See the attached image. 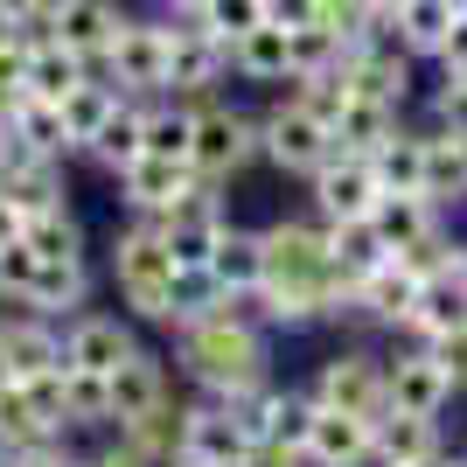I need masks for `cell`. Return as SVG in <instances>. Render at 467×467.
<instances>
[{
    "label": "cell",
    "mask_w": 467,
    "mask_h": 467,
    "mask_svg": "<svg viewBox=\"0 0 467 467\" xmlns=\"http://www.w3.org/2000/svg\"><path fill=\"white\" fill-rule=\"evenodd\" d=\"M265 363H273V349H265V328H258V314L244 300H216L210 314L182 321V370L210 398H237V390L273 384Z\"/></svg>",
    "instance_id": "obj_1"
},
{
    "label": "cell",
    "mask_w": 467,
    "mask_h": 467,
    "mask_svg": "<svg viewBox=\"0 0 467 467\" xmlns=\"http://www.w3.org/2000/svg\"><path fill=\"white\" fill-rule=\"evenodd\" d=\"M112 273H119V293H126V307L140 321H175L182 328V265H175L154 216H133L112 237Z\"/></svg>",
    "instance_id": "obj_2"
},
{
    "label": "cell",
    "mask_w": 467,
    "mask_h": 467,
    "mask_svg": "<svg viewBox=\"0 0 467 467\" xmlns=\"http://www.w3.org/2000/svg\"><path fill=\"white\" fill-rule=\"evenodd\" d=\"M265 279H279V286H349L328 258V223L321 216L265 223Z\"/></svg>",
    "instance_id": "obj_3"
},
{
    "label": "cell",
    "mask_w": 467,
    "mask_h": 467,
    "mask_svg": "<svg viewBox=\"0 0 467 467\" xmlns=\"http://www.w3.org/2000/svg\"><path fill=\"white\" fill-rule=\"evenodd\" d=\"M258 154L273 161L279 175H300V182H307L314 168L335 154V133H328V119L314 112V105H300V98H279L273 112L258 119Z\"/></svg>",
    "instance_id": "obj_4"
},
{
    "label": "cell",
    "mask_w": 467,
    "mask_h": 467,
    "mask_svg": "<svg viewBox=\"0 0 467 467\" xmlns=\"http://www.w3.org/2000/svg\"><path fill=\"white\" fill-rule=\"evenodd\" d=\"M195 175L202 182H231L237 168H252L258 161V119L237 112V105H223V98H202L195 105Z\"/></svg>",
    "instance_id": "obj_5"
},
{
    "label": "cell",
    "mask_w": 467,
    "mask_h": 467,
    "mask_svg": "<svg viewBox=\"0 0 467 467\" xmlns=\"http://www.w3.org/2000/svg\"><path fill=\"white\" fill-rule=\"evenodd\" d=\"M314 398L335 411H363V419H384L390 411V356L377 349H335L321 356V370H314Z\"/></svg>",
    "instance_id": "obj_6"
},
{
    "label": "cell",
    "mask_w": 467,
    "mask_h": 467,
    "mask_svg": "<svg viewBox=\"0 0 467 467\" xmlns=\"http://www.w3.org/2000/svg\"><path fill=\"white\" fill-rule=\"evenodd\" d=\"M307 202L321 223H356L384 202V182H377V161L370 154H328L321 168L307 175Z\"/></svg>",
    "instance_id": "obj_7"
},
{
    "label": "cell",
    "mask_w": 467,
    "mask_h": 467,
    "mask_svg": "<svg viewBox=\"0 0 467 467\" xmlns=\"http://www.w3.org/2000/svg\"><path fill=\"white\" fill-rule=\"evenodd\" d=\"M105 78L126 98H168V28L161 21H126L105 49Z\"/></svg>",
    "instance_id": "obj_8"
},
{
    "label": "cell",
    "mask_w": 467,
    "mask_h": 467,
    "mask_svg": "<svg viewBox=\"0 0 467 467\" xmlns=\"http://www.w3.org/2000/svg\"><path fill=\"white\" fill-rule=\"evenodd\" d=\"M154 223H161V237H168V252H175L182 273H202V265H210V252H216V237H223V202H216V182H195L175 210H161Z\"/></svg>",
    "instance_id": "obj_9"
},
{
    "label": "cell",
    "mask_w": 467,
    "mask_h": 467,
    "mask_svg": "<svg viewBox=\"0 0 467 467\" xmlns=\"http://www.w3.org/2000/svg\"><path fill=\"white\" fill-rule=\"evenodd\" d=\"M453 398H461V384H453V370L440 363V349H432V342H419V349H405V356H390V411L440 419Z\"/></svg>",
    "instance_id": "obj_10"
},
{
    "label": "cell",
    "mask_w": 467,
    "mask_h": 467,
    "mask_svg": "<svg viewBox=\"0 0 467 467\" xmlns=\"http://www.w3.org/2000/svg\"><path fill=\"white\" fill-rule=\"evenodd\" d=\"M231 70V42H216L202 21L168 28V98H210Z\"/></svg>",
    "instance_id": "obj_11"
},
{
    "label": "cell",
    "mask_w": 467,
    "mask_h": 467,
    "mask_svg": "<svg viewBox=\"0 0 467 467\" xmlns=\"http://www.w3.org/2000/svg\"><path fill=\"white\" fill-rule=\"evenodd\" d=\"M258 440H252V426L237 419L223 398H210V405H189L182 411V461L189 467H210V461H244Z\"/></svg>",
    "instance_id": "obj_12"
},
{
    "label": "cell",
    "mask_w": 467,
    "mask_h": 467,
    "mask_svg": "<svg viewBox=\"0 0 467 467\" xmlns=\"http://www.w3.org/2000/svg\"><path fill=\"white\" fill-rule=\"evenodd\" d=\"M419 286H426V273L411 265V258H384L370 279H356L349 307L370 314L377 328H411V307H419Z\"/></svg>",
    "instance_id": "obj_13"
},
{
    "label": "cell",
    "mask_w": 467,
    "mask_h": 467,
    "mask_svg": "<svg viewBox=\"0 0 467 467\" xmlns=\"http://www.w3.org/2000/svg\"><path fill=\"white\" fill-rule=\"evenodd\" d=\"M307 461L314 467H370L377 461V419L321 405L314 411V432H307Z\"/></svg>",
    "instance_id": "obj_14"
},
{
    "label": "cell",
    "mask_w": 467,
    "mask_h": 467,
    "mask_svg": "<svg viewBox=\"0 0 467 467\" xmlns=\"http://www.w3.org/2000/svg\"><path fill=\"white\" fill-rule=\"evenodd\" d=\"M467 328V265L461 252L447 265H432L426 286H419V307H411V335L419 342H440V335H461Z\"/></svg>",
    "instance_id": "obj_15"
},
{
    "label": "cell",
    "mask_w": 467,
    "mask_h": 467,
    "mask_svg": "<svg viewBox=\"0 0 467 467\" xmlns=\"http://www.w3.org/2000/svg\"><path fill=\"white\" fill-rule=\"evenodd\" d=\"M168 411V370H161V356L133 349L126 363L112 370V426H147V419H161Z\"/></svg>",
    "instance_id": "obj_16"
},
{
    "label": "cell",
    "mask_w": 467,
    "mask_h": 467,
    "mask_svg": "<svg viewBox=\"0 0 467 467\" xmlns=\"http://www.w3.org/2000/svg\"><path fill=\"white\" fill-rule=\"evenodd\" d=\"M195 168L189 161H168V154H140L133 168H119V195L133 202V216H161V210H175L182 195L195 189Z\"/></svg>",
    "instance_id": "obj_17"
},
{
    "label": "cell",
    "mask_w": 467,
    "mask_h": 467,
    "mask_svg": "<svg viewBox=\"0 0 467 467\" xmlns=\"http://www.w3.org/2000/svg\"><path fill=\"white\" fill-rule=\"evenodd\" d=\"M119 28H126V15H119L112 0H57V7H49V36H57L63 49L91 57V63H105Z\"/></svg>",
    "instance_id": "obj_18"
},
{
    "label": "cell",
    "mask_w": 467,
    "mask_h": 467,
    "mask_svg": "<svg viewBox=\"0 0 467 467\" xmlns=\"http://www.w3.org/2000/svg\"><path fill=\"white\" fill-rule=\"evenodd\" d=\"M202 273L216 279L223 300H252V293L265 286V231H237V223H223V237H216V252H210Z\"/></svg>",
    "instance_id": "obj_19"
},
{
    "label": "cell",
    "mask_w": 467,
    "mask_h": 467,
    "mask_svg": "<svg viewBox=\"0 0 467 467\" xmlns=\"http://www.w3.org/2000/svg\"><path fill=\"white\" fill-rule=\"evenodd\" d=\"M133 349L140 342H133V328H126L119 314H84L78 328L63 335V363H70V370H98V377H112Z\"/></svg>",
    "instance_id": "obj_20"
},
{
    "label": "cell",
    "mask_w": 467,
    "mask_h": 467,
    "mask_svg": "<svg viewBox=\"0 0 467 467\" xmlns=\"http://www.w3.org/2000/svg\"><path fill=\"white\" fill-rule=\"evenodd\" d=\"M231 70L244 84H293V28L279 21H258L231 42Z\"/></svg>",
    "instance_id": "obj_21"
},
{
    "label": "cell",
    "mask_w": 467,
    "mask_h": 467,
    "mask_svg": "<svg viewBox=\"0 0 467 467\" xmlns=\"http://www.w3.org/2000/svg\"><path fill=\"white\" fill-rule=\"evenodd\" d=\"M328 133H335V154H377V147L398 133V105H377V98L349 91L342 105H335Z\"/></svg>",
    "instance_id": "obj_22"
},
{
    "label": "cell",
    "mask_w": 467,
    "mask_h": 467,
    "mask_svg": "<svg viewBox=\"0 0 467 467\" xmlns=\"http://www.w3.org/2000/svg\"><path fill=\"white\" fill-rule=\"evenodd\" d=\"M440 419H411V411H384L377 419V467H426L440 461Z\"/></svg>",
    "instance_id": "obj_23"
},
{
    "label": "cell",
    "mask_w": 467,
    "mask_h": 467,
    "mask_svg": "<svg viewBox=\"0 0 467 467\" xmlns=\"http://www.w3.org/2000/svg\"><path fill=\"white\" fill-rule=\"evenodd\" d=\"M84 78H91V57L63 49L57 36H42L36 49H28V98H49V105H63V98L78 91Z\"/></svg>",
    "instance_id": "obj_24"
},
{
    "label": "cell",
    "mask_w": 467,
    "mask_h": 467,
    "mask_svg": "<svg viewBox=\"0 0 467 467\" xmlns=\"http://www.w3.org/2000/svg\"><path fill=\"white\" fill-rule=\"evenodd\" d=\"M63 370V342L42 321H7L0 328V377H42Z\"/></svg>",
    "instance_id": "obj_25"
},
{
    "label": "cell",
    "mask_w": 467,
    "mask_h": 467,
    "mask_svg": "<svg viewBox=\"0 0 467 467\" xmlns=\"http://www.w3.org/2000/svg\"><path fill=\"white\" fill-rule=\"evenodd\" d=\"M328 258H335V273L349 279V293H356V279H370L390 252H384V237H377L370 216H356V223H328Z\"/></svg>",
    "instance_id": "obj_26"
},
{
    "label": "cell",
    "mask_w": 467,
    "mask_h": 467,
    "mask_svg": "<svg viewBox=\"0 0 467 467\" xmlns=\"http://www.w3.org/2000/svg\"><path fill=\"white\" fill-rule=\"evenodd\" d=\"M377 182H384V195H426V133H398L377 147Z\"/></svg>",
    "instance_id": "obj_27"
},
{
    "label": "cell",
    "mask_w": 467,
    "mask_h": 467,
    "mask_svg": "<svg viewBox=\"0 0 467 467\" xmlns=\"http://www.w3.org/2000/svg\"><path fill=\"white\" fill-rule=\"evenodd\" d=\"M119 98H126V91H119L112 78H105V84H98V78H84L78 91L63 98L57 112H63V133H70V147H91V140L105 133V119L119 112Z\"/></svg>",
    "instance_id": "obj_28"
},
{
    "label": "cell",
    "mask_w": 467,
    "mask_h": 467,
    "mask_svg": "<svg viewBox=\"0 0 467 467\" xmlns=\"http://www.w3.org/2000/svg\"><path fill=\"white\" fill-rule=\"evenodd\" d=\"M84 154H98L105 161V168H133L140 154H147V105H133V98H119V112L105 119V133L91 140V147H84Z\"/></svg>",
    "instance_id": "obj_29"
},
{
    "label": "cell",
    "mask_w": 467,
    "mask_h": 467,
    "mask_svg": "<svg viewBox=\"0 0 467 467\" xmlns=\"http://www.w3.org/2000/svg\"><path fill=\"white\" fill-rule=\"evenodd\" d=\"M7 133H15V147H21V154H42V161L70 154V133H63V112L49 105V98H21V112L7 119Z\"/></svg>",
    "instance_id": "obj_30"
},
{
    "label": "cell",
    "mask_w": 467,
    "mask_h": 467,
    "mask_svg": "<svg viewBox=\"0 0 467 467\" xmlns=\"http://www.w3.org/2000/svg\"><path fill=\"white\" fill-rule=\"evenodd\" d=\"M63 419L70 426H112V377L63 363Z\"/></svg>",
    "instance_id": "obj_31"
},
{
    "label": "cell",
    "mask_w": 467,
    "mask_h": 467,
    "mask_svg": "<svg viewBox=\"0 0 467 467\" xmlns=\"http://www.w3.org/2000/svg\"><path fill=\"white\" fill-rule=\"evenodd\" d=\"M189 147H195V105H175V98H168V105H147V154L189 161Z\"/></svg>",
    "instance_id": "obj_32"
},
{
    "label": "cell",
    "mask_w": 467,
    "mask_h": 467,
    "mask_svg": "<svg viewBox=\"0 0 467 467\" xmlns=\"http://www.w3.org/2000/svg\"><path fill=\"white\" fill-rule=\"evenodd\" d=\"M78 300H84V258H42L36 286H28V307L57 314V307H78Z\"/></svg>",
    "instance_id": "obj_33"
},
{
    "label": "cell",
    "mask_w": 467,
    "mask_h": 467,
    "mask_svg": "<svg viewBox=\"0 0 467 467\" xmlns=\"http://www.w3.org/2000/svg\"><path fill=\"white\" fill-rule=\"evenodd\" d=\"M28 244H36L42 258H84V231H78V216L70 210H42V216H28Z\"/></svg>",
    "instance_id": "obj_34"
},
{
    "label": "cell",
    "mask_w": 467,
    "mask_h": 467,
    "mask_svg": "<svg viewBox=\"0 0 467 467\" xmlns=\"http://www.w3.org/2000/svg\"><path fill=\"white\" fill-rule=\"evenodd\" d=\"M265 21V0H210L202 7V28H210L216 42H237L244 28H258Z\"/></svg>",
    "instance_id": "obj_35"
},
{
    "label": "cell",
    "mask_w": 467,
    "mask_h": 467,
    "mask_svg": "<svg viewBox=\"0 0 467 467\" xmlns=\"http://www.w3.org/2000/svg\"><path fill=\"white\" fill-rule=\"evenodd\" d=\"M36 265H42V252L28 244V237L0 244V286H7V293H21V300H28V286H36Z\"/></svg>",
    "instance_id": "obj_36"
},
{
    "label": "cell",
    "mask_w": 467,
    "mask_h": 467,
    "mask_svg": "<svg viewBox=\"0 0 467 467\" xmlns=\"http://www.w3.org/2000/svg\"><path fill=\"white\" fill-rule=\"evenodd\" d=\"M321 15H328V0H265V21L279 28H314Z\"/></svg>",
    "instance_id": "obj_37"
},
{
    "label": "cell",
    "mask_w": 467,
    "mask_h": 467,
    "mask_svg": "<svg viewBox=\"0 0 467 467\" xmlns=\"http://www.w3.org/2000/svg\"><path fill=\"white\" fill-rule=\"evenodd\" d=\"M432 112H440V126H447V133L467 140V78H447V84H440V105H432Z\"/></svg>",
    "instance_id": "obj_38"
},
{
    "label": "cell",
    "mask_w": 467,
    "mask_h": 467,
    "mask_svg": "<svg viewBox=\"0 0 467 467\" xmlns=\"http://www.w3.org/2000/svg\"><path fill=\"white\" fill-rule=\"evenodd\" d=\"M432 63H440V70H447V78H467V15L453 21V36L440 42V57H432Z\"/></svg>",
    "instance_id": "obj_39"
},
{
    "label": "cell",
    "mask_w": 467,
    "mask_h": 467,
    "mask_svg": "<svg viewBox=\"0 0 467 467\" xmlns=\"http://www.w3.org/2000/svg\"><path fill=\"white\" fill-rule=\"evenodd\" d=\"M252 467H314L300 447H279V440H258L252 447Z\"/></svg>",
    "instance_id": "obj_40"
},
{
    "label": "cell",
    "mask_w": 467,
    "mask_h": 467,
    "mask_svg": "<svg viewBox=\"0 0 467 467\" xmlns=\"http://www.w3.org/2000/svg\"><path fill=\"white\" fill-rule=\"evenodd\" d=\"M432 349H440V363H447V370H453V384L467 390V328H461V335H440Z\"/></svg>",
    "instance_id": "obj_41"
},
{
    "label": "cell",
    "mask_w": 467,
    "mask_h": 467,
    "mask_svg": "<svg viewBox=\"0 0 467 467\" xmlns=\"http://www.w3.org/2000/svg\"><path fill=\"white\" fill-rule=\"evenodd\" d=\"M21 231H28V210H21L15 195L0 189V244H15V237H21Z\"/></svg>",
    "instance_id": "obj_42"
},
{
    "label": "cell",
    "mask_w": 467,
    "mask_h": 467,
    "mask_svg": "<svg viewBox=\"0 0 467 467\" xmlns=\"http://www.w3.org/2000/svg\"><path fill=\"white\" fill-rule=\"evenodd\" d=\"M356 7V21H398L405 15V0H349Z\"/></svg>",
    "instance_id": "obj_43"
},
{
    "label": "cell",
    "mask_w": 467,
    "mask_h": 467,
    "mask_svg": "<svg viewBox=\"0 0 467 467\" xmlns=\"http://www.w3.org/2000/svg\"><path fill=\"white\" fill-rule=\"evenodd\" d=\"M84 467H147V461H140V447H133V440H119L112 453H98V461H84Z\"/></svg>",
    "instance_id": "obj_44"
},
{
    "label": "cell",
    "mask_w": 467,
    "mask_h": 467,
    "mask_svg": "<svg viewBox=\"0 0 467 467\" xmlns=\"http://www.w3.org/2000/svg\"><path fill=\"white\" fill-rule=\"evenodd\" d=\"M15 467H84V461H70V453H57V447H42V453H21Z\"/></svg>",
    "instance_id": "obj_45"
},
{
    "label": "cell",
    "mask_w": 467,
    "mask_h": 467,
    "mask_svg": "<svg viewBox=\"0 0 467 467\" xmlns=\"http://www.w3.org/2000/svg\"><path fill=\"white\" fill-rule=\"evenodd\" d=\"M168 7H175L182 21H202V7H210V0H168Z\"/></svg>",
    "instance_id": "obj_46"
},
{
    "label": "cell",
    "mask_w": 467,
    "mask_h": 467,
    "mask_svg": "<svg viewBox=\"0 0 467 467\" xmlns=\"http://www.w3.org/2000/svg\"><path fill=\"white\" fill-rule=\"evenodd\" d=\"M7 161H15V133L0 126V175H7Z\"/></svg>",
    "instance_id": "obj_47"
},
{
    "label": "cell",
    "mask_w": 467,
    "mask_h": 467,
    "mask_svg": "<svg viewBox=\"0 0 467 467\" xmlns=\"http://www.w3.org/2000/svg\"><path fill=\"white\" fill-rule=\"evenodd\" d=\"M210 467H252V453H244V461H210Z\"/></svg>",
    "instance_id": "obj_48"
},
{
    "label": "cell",
    "mask_w": 467,
    "mask_h": 467,
    "mask_svg": "<svg viewBox=\"0 0 467 467\" xmlns=\"http://www.w3.org/2000/svg\"><path fill=\"white\" fill-rule=\"evenodd\" d=\"M426 467H447V453H440V461H426Z\"/></svg>",
    "instance_id": "obj_49"
},
{
    "label": "cell",
    "mask_w": 467,
    "mask_h": 467,
    "mask_svg": "<svg viewBox=\"0 0 467 467\" xmlns=\"http://www.w3.org/2000/svg\"><path fill=\"white\" fill-rule=\"evenodd\" d=\"M447 467H467V453H461V461H447Z\"/></svg>",
    "instance_id": "obj_50"
},
{
    "label": "cell",
    "mask_w": 467,
    "mask_h": 467,
    "mask_svg": "<svg viewBox=\"0 0 467 467\" xmlns=\"http://www.w3.org/2000/svg\"><path fill=\"white\" fill-rule=\"evenodd\" d=\"M461 265H467V244H461Z\"/></svg>",
    "instance_id": "obj_51"
}]
</instances>
